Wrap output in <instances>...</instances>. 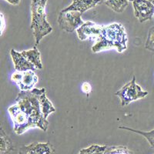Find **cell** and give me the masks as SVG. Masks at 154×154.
Here are the masks:
<instances>
[{"instance_id": "obj_1", "label": "cell", "mask_w": 154, "mask_h": 154, "mask_svg": "<svg viewBox=\"0 0 154 154\" xmlns=\"http://www.w3.org/2000/svg\"><path fill=\"white\" fill-rule=\"evenodd\" d=\"M44 91H46L45 88L20 91L15 104L8 108V112L13 123V130L17 135L23 134L33 128L47 131L49 123L42 114L39 100Z\"/></svg>"}, {"instance_id": "obj_2", "label": "cell", "mask_w": 154, "mask_h": 154, "mask_svg": "<svg viewBox=\"0 0 154 154\" xmlns=\"http://www.w3.org/2000/svg\"><path fill=\"white\" fill-rule=\"evenodd\" d=\"M128 36L123 24L113 23L102 27L100 36L92 47L93 53H97L111 49L123 53L127 49Z\"/></svg>"}, {"instance_id": "obj_3", "label": "cell", "mask_w": 154, "mask_h": 154, "mask_svg": "<svg viewBox=\"0 0 154 154\" xmlns=\"http://www.w3.org/2000/svg\"><path fill=\"white\" fill-rule=\"evenodd\" d=\"M48 0H31V29L37 46L42 38L53 31L47 21L46 6Z\"/></svg>"}, {"instance_id": "obj_4", "label": "cell", "mask_w": 154, "mask_h": 154, "mask_svg": "<svg viewBox=\"0 0 154 154\" xmlns=\"http://www.w3.org/2000/svg\"><path fill=\"white\" fill-rule=\"evenodd\" d=\"M120 100L121 106H126L133 101L145 98L148 95V92L144 91L136 82V76H133L132 80L128 82L119 90L115 93Z\"/></svg>"}, {"instance_id": "obj_5", "label": "cell", "mask_w": 154, "mask_h": 154, "mask_svg": "<svg viewBox=\"0 0 154 154\" xmlns=\"http://www.w3.org/2000/svg\"><path fill=\"white\" fill-rule=\"evenodd\" d=\"M58 23L63 31L72 32L79 28L84 22L82 19V13L80 12L62 10L58 16Z\"/></svg>"}, {"instance_id": "obj_6", "label": "cell", "mask_w": 154, "mask_h": 154, "mask_svg": "<svg viewBox=\"0 0 154 154\" xmlns=\"http://www.w3.org/2000/svg\"><path fill=\"white\" fill-rule=\"evenodd\" d=\"M10 79L16 83L21 91H29L33 89L38 81V75L32 70L25 72L15 71L11 75Z\"/></svg>"}, {"instance_id": "obj_7", "label": "cell", "mask_w": 154, "mask_h": 154, "mask_svg": "<svg viewBox=\"0 0 154 154\" xmlns=\"http://www.w3.org/2000/svg\"><path fill=\"white\" fill-rule=\"evenodd\" d=\"M134 16L140 23L151 20L154 16V5L147 0H133Z\"/></svg>"}, {"instance_id": "obj_8", "label": "cell", "mask_w": 154, "mask_h": 154, "mask_svg": "<svg viewBox=\"0 0 154 154\" xmlns=\"http://www.w3.org/2000/svg\"><path fill=\"white\" fill-rule=\"evenodd\" d=\"M103 25H98L91 21L84 23L79 28L77 29V36L79 40L85 41L87 39L96 40L101 32Z\"/></svg>"}, {"instance_id": "obj_9", "label": "cell", "mask_w": 154, "mask_h": 154, "mask_svg": "<svg viewBox=\"0 0 154 154\" xmlns=\"http://www.w3.org/2000/svg\"><path fill=\"white\" fill-rule=\"evenodd\" d=\"M56 150L51 143L34 142L27 146H23L18 154H55Z\"/></svg>"}, {"instance_id": "obj_10", "label": "cell", "mask_w": 154, "mask_h": 154, "mask_svg": "<svg viewBox=\"0 0 154 154\" xmlns=\"http://www.w3.org/2000/svg\"><path fill=\"white\" fill-rule=\"evenodd\" d=\"M10 56L11 58H12V63H13L16 71L25 72V71H28V70L35 71V70L37 69L32 63L29 62L24 57L22 53H19V52H17L15 49H12L10 50Z\"/></svg>"}, {"instance_id": "obj_11", "label": "cell", "mask_w": 154, "mask_h": 154, "mask_svg": "<svg viewBox=\"0 0 154 154\" xmlns=\"http://www.w3.org/2000/svg\"><path fill=\"white\" fill-rule=\"evenodd\" d=\"M105 0H72V3L63 9V11H76L84 13L86 11L95 8Z\"/></svg>"}, {"instance_id": "obj_12", "label": "cell", "mask_w": 154, "mask_h": 154, "mask_svg": "<svg viewBox=\"0 0 154 154\" xmlns=\"http://www.w3.org/2000/svg\"><path fill=\"white\" fill-rule=\"evenodd\" d=\"M21 53L29 62L35 66L37 69H42V63L41 60V54L35 46L32 49L22 51Z\"/></svg>"}, {"instance_id": "obj_13", "label": "cell", "mask_w": 154, "mask_h": 154, "mask_svg": "<svg viewBox=\"0 0 154 154\" xmlns=\"http://www.w3.org/2000/svg\"><path fill=\"white\" fill-rule=\"evenodd\" d=\"M0 140H1L0 154H9V152L14 150V146L12 140L5 133L2 127L1 128V131H0Z\"/></svg>"}, {"instance_id": "obj_14", "label": "cell", "mask_w": 154, "mask_h": 154, "mask_svg": "<svg viewBox=\"0 0 154 154\" xmlns=\"http://www.w3.org/2000/svg\"><path fill=\"white\" fill-rule=\"evenodd\" d=\"M40 105H41V109H42V112L43 114L45 119H47L48 116L50 115L51 113L56 112V109H55L54 106L52 103V102L47 98L46 96V91H44L40 96Z\"/></svg>"}, {"instance_id": "obj_15", "label": "cell", "mask_w": 154, "mask_h": 154, "mask_svg": "<svg viewBox=\"0 0 154 154\" xmlns=\"http://www.w3.org/2000/svg\"><path fill=\"white\" fill-rule=\"evenodd\" d=\"M104 3L113 12L122 13L127 8L130 2L128 0H105Z\"/></svg>"}, {"instance_id": "obj_16", "label": "cell", "mask_w": 154, "mask_h": 154, "mask_svg": "<svg viewBox=\"0 0 154 154\" xmlns=\"http://www.w3.org/2000/svg\"><path fill=\"white\" fill-rule=\"evenodd\" d=\"M119 129H121V130H127V131L132 132V133H137V134L141 135V136H143V137L144 138L148 141V143H149L150 146L154 149V129L151 130V131L144 132V131H141V130H134V129L127 127V126H119Z\"/></svg>"}, {"instance_id": "obj_17", "label": "cell", "mask_w": 154, "mask_h": 154, "mask_svg": "<svg viewBox=\"0 0 154 154\" xmlns=\"http://www.w3.org/2000/svg\"><path fill=\"white\" fill-rule=\"evenodd\" d=\"M106 148V146L93 144L86 148L81 149L78 154H104Z\"/></svg>"}, {"instance_id": "obj_18", "label": "cell", "mask_w": 154, "mask_h": 154, "mask_svg": "<svg viewBox=\"0 0 154 154\" xmlns=\"http://www.w3.org/2000/svg\"><path fill=\"white\" fill-rule=\"evenodd\" d=\"M104 154H134L132 150L125 146H107Z\"/></svg>"}, {"instance_id": "obj_19", "label": "cell", "mask_w": 154, "mask_h": 154, "mask_svg": "<svg viewBox=\"0 0 154 154\" xmlns=\"http://www.w3.org/2000/svg\"><path fill=\"white\" fill-rule=\"evenodd\" d=\"M146 49L154 52V26L149 29L148 32L146 41L145 43Z\"/></svg>"}, {"instance_id": "obj_20", "label": "cell", "mask_w": 154, "mask_h": 154, "mask_svg": "<svg viewBox=\"0 0 154 154\" xmlns=\"http://www.w3.org/2000/svg\"><path fill=\"white\" fill-rule=\"evenodd\" d=\"M81 89H82V91L85 93V94L89 95V93L92 92V86L91 84L88 82H84L82 84L81 86Z\"/></svg>"}, {"instance_id": "obj_21", "label": "cell", "mask_w": 154, "mask_h": 154, "mask_svg": "<svg viewBox=\"0 0 154 154\" xmlns=\"http://www.w3.org/2000/svg\"><path fill=\"white\" fill-rule=\"evenodd\" d=\"M5 28V19H4V16L2 13H1V35H2L3 31Z\"/></svg>"}, {"instance_id": "obj_22", "label": "cell", "mask_w": 154, "mask_h": 154, "mask_svg": "<svg viewBox=\"0 0 154 154\" xmlns=\"http://www.w3.org/2000/svg\"><path fill=\"white\" fill-rule=\"evenodd\" d=\"M5 1L12 5H18L20 3V0H5Z\"/></svg>"}, {"instance_id": "obj_23", "label": "cell", "mask_w": 154, "mask_h": 154, "mask_svg": "<svg viewBox=\"0 0 154 154\" xmlns=\"http://www.w3.org/2000/svg\"><path fill=\"white\" fill-rule=\"evenodd\" d=\"M147 1H149V2H152V3L154 5V0H147Z\"/></svg>"}, {"instance_id": "obj_24", "label": "cell", "mask_w": 154, "mask_h": 154, "mask_svg": "<svg viewBox=\"0 0 154 154\" xmlns=\"http://www.w3.org/2000/svg\"><path fill=\"white\" fill-rule=\"evenodd\" d=\"M128 1H129V2H133V0H128Z\"/></svg>"}]
</instances>
